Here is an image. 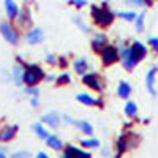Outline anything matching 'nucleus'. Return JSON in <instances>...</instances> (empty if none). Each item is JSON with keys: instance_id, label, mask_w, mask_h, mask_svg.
<instances>
[{"instance_id": "obj_1", "label": "nucleus", "mask_w": 158, "mask_h": 158, "mask_svg": "<svg viewBox=\"0 0 158 158\" xmlns=\"http://www.w3.org/2000/svg\"><path fill=\"white\" fill-rule=\"evenodd\" d=\"M92 16H94V21L98 25H101V27H108V25H111V22L114 21V13L106 5H103V6L94 5L92 6Z\"/></svg>"}, {"instance_id": "obj_2", "label": "nucleus", "mask_w": 158, "mask_h": 158, "mask_svg": "<svg viewBox=\"0 0 158 158\" xmlns=\"http://www.w3.org/2000/svg\"><path fill=\"white\" fill-rule=\"evenodd\" d=\"M43 76H44V73L41 71V68L35 67V65H30V67H27L24 70V82L29 85H33V84L41 81Z\"/></svg>"}, {"instance_id": "obj_3", "label": "nucleus", "mask_w": 158, "mask_h": 158, "mask_svg": "<svg viewBox=\"0 0 158 158\" xmlns=\"http://www.w3.org/2000/svg\"><path fill=\"white\" fill-rule=\"evenodd\" d=\"M0 32H2V35L5 36V40H6L8 43L18 44V41H19L18 33H16V30L13 29L8 22H2V24H0Z\"/></svg>"}, {"instance_id": "obj_4", "label": "nucleus", "mask_w": 158, "mask_h": 158, "mask_svg": "<svg viewBox=\"0 0 158 158\" xmlns=\"http://www.w3.org/2000/svg\"><path fill=\"white\" fill-rule=\"evenodd\" d=\"M122 60H123L125 70H128V71L133 70L136 67V63H138L136 57L133 56V52H131V48H123L122 49Z\"/></svg>"}, {"instance_id": "obj_5", "label": "nucleus", "mask_w": 158, "mask_h": 158, "mask_svg": "<svg viewBox=\"0 0 158 158\" xmlns=\"http://www.w3.org/2000/svg\"><path fill=\"white\" fill-rule=\"evenodd\" d=\"M101 57H103V63H104V65H111V63L117 62L118 52H117L115 48L106 46V48H103V51H101Z\"/></svg>"}, {"instance_id": "obj_6", "label": "nucleus", "mask_w": 158, "mask_h": 158, "mask_svg": "<svg viewBox=\"0 0 158 158\" xmlns=\"http://www.w3.org/2000/svg\"><path fill=\"white\" fill-rule=\"evenodd\" d=\"M43 40H44V32L40 29V27L32 29V30L27 33V41H29L30 44H40Z\"/></svg>"}, {"instance_id": "obj_7", "label": "nucleus", "mask_w": 158, "mask_h": 158, "mask_svg": "<svg viewBox=\"0 0 158 158\" xmlns=\"http://www.w3.org/2000/svg\"><path fill=\"white\" fill-rule=\"evenodd\" d=\"M82 82H84L85 85H89L90 89L98 90V92L103 89V84L100 82V79H98L97 74H85V76L82 77Z\"/></svg>"}, {"instance_id": "obj_8", "label": "nucleus", "mask_w": 158, "mask_h": 158, "mask_svg": "<svg viewBox=\"0 0 158 158\" xmlns=\"http://www.w3.org/2000/svg\"><path fill=\"white\" fill-rule=\"evenodd\" d=\"M156 67H153V68H150L149 70V73H147V76H146V85H147V90H149V94L150 95H156V90H155V74H156Z\"/></svg>"}, {"instance_id": "obj_9", "label": "nucleus", "mask_w": 158, "mask_h": 158, "mask_svg": "<svg viewBox=\"0 0 158 158\" xmlns=\"http://www.w3.org/2000/svg\"><path fill=\"white\" fill-rule=\"evenodd\" d=\"M131 52H133V56L136 57V60H142L144 57H146L147 54V48L144 46L141 41H135L133 44H131Z\"/></svg>"}, {"instance_id": "obj_10", "label": "nucleus", "mask_w": 158, "mask_h": 158, "mask_svg": "<svg viewBox=\"0 0 158 158\" xmlns=\"http://www.w3.org/2000/svg\"><path fill=\"white\" fill-rule=\"evenodd\" d=\"M16 133H18V127L16 125L5 127L2 131H0V141H2V142H8V141H11L13 138L16 136Z\"/></svg>"}, {"instance_id": "obj_11", "label": "nucleus", "mask_w": 158, "mask_h": 158, "mask_svg": "<svg viewBox=\"0 0 158 158\" xmlns=\"http://www.w3.org/2000/svg\"><path fill=\"white\" fill-rule=\"evenodd\" d=\"M5 11H6V16L10 19L16 18L19 15V8H18L15 0H5Z\"/></svg>"}, {"instance_id": "obj_12", "label": "nucleus", "mask_w": 158, "mask_h": 158, "mask_svg": "<svg viewBox=\"0 0 158 158\" xmlns=\"http://www.w3.org/2000/svg\"><path fill=\"white\" fill-rule=\"evenodd\" d=\"M65 153L70 155L71 158H90V153L89 152H84V150L77 149V147H73V146H68Z\"/></svg>"}, {"instance_id": "obj_13", "label": "nucleus", "mask_w": 158, "mask_h": 158, "mask_svg": "<svg viewBox=\"0 0 158 158\" xmlns=\"http://www.w3.org/2000/svg\"><path fill=\"white\" fill-rule=\"evenodd\" d=\"M43 122L48 123L49 127L57 128L59 123H60V117H59V114H56V112H51V114H46V115L43 117Z\"/></svg>"}, {"instance_id": "obj_14", "label": "nucleus", "mask_w": 158, "mask_h": 158, "mask_svg": "<svg viewBox=\"0 0 158 158\" xmlns=\"http://www.w3.org/2000/svg\"><path fill=\"white\" fill-rule=\"evenodd\" d=\"M117 92H118V97L128 98L130 94H131V85H130L128 82H125V81H120V82H118V89H117Z\"/></svg>"}, {"instance_id": "obj_15", "label": "nucleus", "mask_w": 158, "mask_h": 158, "mask_svg": "<svg viewBox=\"0 0 158 158\" xmlns=\"http://www.w3.org/2000/svg\"><path fill=\"white\" fill-rule=\"evenodd\" d=\"M46 144L49 147H52L54 150H60L62 147H63V142L57 138V136H52V135H49L48 138H46Z\"/></svg>"}, {"instance_id": "obj_16", "label": "nucleus", "mask_w": 158, "mask_h": 158, "mask_svg": "<svg viewBox=\"0 0 158 158\" xmlns=\"http://www.w3.org/2000/svg\"><path fill=\"white\" fill-rule=\"evenodd\" d=\"M74 70L79 74H85V71H87V60L85 59H77L74 62Z\"/></svg>"}, {"instance_id": "obj_17", "label": "nucleus", "mask_w": 158, "mask_h": 158, "mask_svg": "<svg viewBox=\"0 0 158 158\" xmlns=\"http://www.w3.org/2000/svg\"><path fill=\"white\" fill-rule=\"evenodd\" d=\"M77 101H81L82 104H87V106H94V104L98 103L95 98H92V97L87 95V94H79V95H77Z\"/></svg>"}, {"instance_id": "obj_18", "label": "nucleus", "mask_w": 158, "mask_h": 158, "mask_svg": "<svg viewBox=\"0 0 158 158\" xmlns=\"http://www.w3.org/2000/svg\"><path fill=\"white\" fill-rule=\"evenodd\" d=\"M79 128H81V131H84L85 135H92L94 133V127H92L89 122H85V120H77V122H74Z\"/></svg>"}, {"instance_id": "obj_19", "label": "nucleus", "mask_w": 158, "mask_h": 158, "mask_svg": "<svg viewBox=\"0 0 158 158\" xmlns=\"http://www.w3.org/2000/svg\"><path fill=\"white\" fill-rule=\"evenodd\" d=\"M125 114L130 115V117H135V115L138 114V106H136V103L128 101V103L125 104Z\"/></svg>"}, {"instance_id": "obj_20", "label": "nucleus", "mask_w": 158, "mask_h": 158, "mask_svg": "<svg viewBox=\"0 0 158 158\" xmlns=\"http://www.w3.org/2000/svg\"><path fill=\"white\" fill-rule=\"evenodd\" d=\"M136 22V25H135V27H136V32H144V21H146V15H144V13H141V15H138L136 16V19H135Z\"/></svg>"}, {"instance_id": "obj_21", "label": "nucleus", "mask_w": 158, "mask_h": 158, "mask_svg": "<svg viewBox=\"0 0 158 158\" xmlns=\"http://www.w3.org/2000/svg\"><path fill=\"white\" fill-rule=\"evenodd\" d=\"M117 16H120L125 21H135L136 19V13L135 11H118Z\"/></svg>"}, {"instance_id": "obj_22", "label": "nucleus", "mask_w": 158, "mask_h": 158, "mask_svg": "<svg viewBox=\"0 0 158 158\" xmlns=\"http://www.w3.org/2000/svg\"><path fill=\"white\" fill-rule=\"evenodd\" d=\"M103 44H106V36H104V35H100V36H97L95 40H94V48L98 51H101L103 49Z\"/></svg>"}, {"instance_id": "obj_23", "label": "nucleus", "mask_w": 158, "mask_h": 158, "mask_svg": "<svg viewBox=\"0 0 158 158\" xmlns=\"http://www.w3.org/2000/svg\"><path fill=\"white\" fill-rule=\"evenodd\" d=\"M127 5H133V6H146L150 5V0H125Z\"/></svg>"}, {"instance_id": "obj_24", "label": "nucleus", "mask_w": 158, "mask_h": 158, "mask_svg": "<svg viewBox=\"0 0 158 158\" xmlns=\"http://www.w3.org/2000/svg\"><path fill=\"white\" fill-rule=\"evenodd\" d=\"M81 144H82L84 147H98L100 146V141L98 139H84Z\"/></svg>"}, {"instance_id": "obj_25", "label": "nucleus", "mask_w": 158, "mask_h": 158, "mask_svg": "<svg viewBox=\"0 0 158 158\" xmlns=\"http://www.w3.org/2000/svg\"><path fill=\"white\" fill-rule=\"evenodd\" d=\"M33 130L36 131V135H38V136H41V138H48V136H49V135H48V131H46L41 125H40V123H36V125L33 127Z\"/></svg>"}, {"instance_id": "obj_26", "label": "nucleus", "mask_w": 158, "mask_h": 158, "mask_svg": "<svg viewBox=\"0 0 158 158\" xmlns=\"http://www.w3.org/2000/svg\"><path fill=\"white\" fill-rule=\"evenodd\" d=\"M19 21H21V24H22V25H29V24H30V16H29V13L25 11V10L21 13Z\"/></svg>"}, {"instance_id": "obj_27", "label": "nucleus", "mask_w": 158, "mask_h": 158, "mask_svg": "<svg viewBox=\"0 0 158 158\" xmlns=\"http://www.w3.org/2000/svg\"><path fill=\"white\" fill-rule=\"evenodd\" d=\"M15 79H16V82H18V84L24 81V71H22L19 67L15 68Z\"/></svg>"}, {"instance_id": "obj_28", "label": "nucleus", "mask_w": 158, "mask_h": 158, "mask_svg": "<svg viewBox=\"0 0 158 158\" xmlns=\"http://www.w3.org/2000/svg\"><path fill=\"white\" fill-rule=\"evenodd\" d=\"M127 149V136H122L118 139V153H122Z\"/></svg>"}, {"instance_id": "obj_29", "label": "nucleus", "mask_w": 158, "mask_h": 158, "mask_svg": "<svg viewBox=\"0 0 158 158\" xmlns=\"http://www.w3.org/2000/svg\"><path fill=\"white\" fill-rule=\"evenodd\" d=\"M70 3L74 5L76 8H82V6L87 5V0H70Z\"/></svg>"}, {"instance_id": "obj_30", "label": "nucleus", "mask_w": 158, "mask_h": 158, "mask_svg": "<svg viewBox=\"0 0 158 158\" xmlns=\"http://www.w3.org/2000/svg\"><path fill=\"white\" fill-rule=\"evenodd\" d=\"M149 44L153 48V51L158 52V38H156V36H150V38H149Z\"/></svg>"}, {"instance_id": "obj_31", "label": "nucleus", "mask_w": 158, "mask_h": 158, "mask_svg": "<svg viewBox=\"0 0 158 158\" xmlns=\"http://www.w3.org/2000/svg\"><path fill=\"white\" fill-rule=\"evenodd\" d=\"M57 82H59V84H67V82H70V76H68V74H62V76L57 79Z\"/></svg>"}, {"instance_id": "obj_32", "label": "nucleus", "mask_w": 158, "mask_h": 158, "mask_svg": "<svg viewBox=\"0 0 158 158\" xmlns=\"http://www.w3.org/2000/svg\"><path fill=\"white\" fill-rule=\"evenodd\" d=\"M29 152H18L15 155H11V158H29Z\"/></svg>"}, {"instance_id": "obj_33", "label": "nucleus", "mask_w": 158, "mask_h": 158, "mask_svg": "<svg viewBox=\"0 0 158 158\" xmlns=\"http://www.w3.org/2000/svg\"><path fill=\"white\" fill-rule=\"evenodd\" d=\"M36 158H49V156H48L46 153H43V152H40V153L36 155Z\"/></svg>"}, {"instance_id": "obj_34", "label": "nucleus", "mask_w": 158, "mask_h": 158, "mask_svg": "<svg viewBox=\"0 0 158 158\" xmlns=\"http://www.w3.org/2000/svg\"><path fill=\"white\" fill-rule=\"evenodd\" d=\"M48 60H49V62H52V63H54V57H52V56H48Z\"/></svg>"}, {"instance_id": "obj_35", "label": "nucleus", "mask_w": 158, "mask_h": 158, "mask_svg": "<svg viewBox=\"0 0 158 158\" xmlns=\"http://www.w3.org/2000/svg\"><path fill=\"white\" fill-rule=\"evenodd\" d=\"M0 158H6V156H5V153H3L2 150H0Z\"/></svg>"}, {"instance_id": "obj_36", "label": "nucleus", "mask_w": 158, "mask_h": 158, "mask_svg": "<svg viewBox=\"0 0 158 158\" xmlns=\"http://www.w3.org/2000/svg\"><path fill=\"white\" fill-rule=\"evenodd\" d=\"M62 158H71V156H70V155H67V153H63V155H62Z\"/></svg>"}]
</instances>
